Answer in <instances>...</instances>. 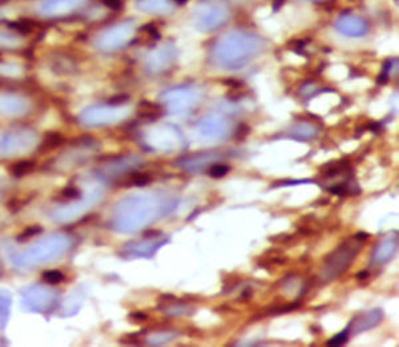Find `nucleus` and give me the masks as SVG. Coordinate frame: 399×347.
I'll use <instances>...</instances> for the list:
<instances>
[{
	"label": "nucleus",
	"mask_w": 399,
	"mask_h": 347,
	"mask_svg": "<svg viewBox=\"0 0 399 347\" xmlns=\"http://www.w3.org/2000/svg\"><path fill=\"white\" fill-rule=\"evenodd\" d=\"M61 142H63V137H61L59 133H48V135L44 137V140H43L42 148L44 149V151H51V149L58 148Z\"/></svg>",
	"instance_id": "bb28decb"
},
{
	"label": "nucleus",
	"mask_w": 399,
	"mask_h": 347,
	"mask_svg": "<svg viewBox=\"0 0 399 347\" xmlns=\"http://www.w3.org/2000/svg\"><path fill=\"white\" fill-rule=\"evenodd\" d=\"M289 135L297 140H313L318 136V128L312 122L302 121L292 126Z\"/></svg>",
	"instance_id": "4be33fe9"
},
{
	"label": "nucleus",
	"mask_w": 399,
	"mask_h": 347,
	"mask_svg": "<svg viewBox=\"0 0 399 347\" xmlns=\"http://www.w3.org/2000/svg\"><path fill=\"white\" fill-rule=\"evenodd\" d=\"M104 4H105L108 8L119 10L120 7H121V0H104Z\"/></svg>",
	"instance_id": "e433bc0d"
},
{
	"label": "nucleus",
	"mask_w": 399,
	"mask_h": 347,
	"mask_svg": "<svg viewBox=\"0 0 399 347\" xmlns=\"http://www.w3.org/2000/svg\"><path fill=\"white\" fill-rule=\"evenodd\" d=\"M145 140L156 151L171 152L180 148L183 145L184 137L176 126L164 125L149 131L145 136Z\"/></svg>",
	"instance_id": "1a4fd4ad"
},
{
	"label": "nucleus",
	"mask_w": 399,
	"mask_h": 347,
	"mask_svg": "<svg viewBox=\"0 0 399 347\" xmlns=\"http://www.w3.org/2000/svg\"><path fill=\"white\" fill-rule=\"evenodd\" d=\"M229 17L228 7L220 0H203L194 8L193 23L201 32H213L221 28Z\"/></svg>",
	"instance_id": "39448f33"
},
{
	"label": "nucleus",
	"mask_w": 399,
	"mask_h": 347,
	"mask_svg": "<svg viewBox=\"0 0 399 347\" xmlns=\"http://www.w3.org/2000/svg\"><path fill=\"white\" fill-rule=\"evenodd\" d=\"M228 172L229 167L224 164H216L209 168V174L213 178H221V177H224L225 174H228Z\"/></svg>",
	"instance_id": "c85d7f7f"
},
{
	"label": "nucleus",
	"mask_w": 399,
	"mask_h": 347,
	"mask_svg": "<svg viewBox=\"0 0 399 347\" xmlns=\"http://www.w3.org/2000/svg\"><path fill=\"white\" fill-rule=\"evenodd\" d=\"M43 278L49 285H58V283H60L61 281L64 280V276L59 270H47V271L43 273Z\"/></svg>",
	"instance_id": "cd10ccee"
},
{
	"label": "nucleus",
	"mask_w": 399,
	"mask_h": 347,
	"mask_svg": "<svg viewBox=\"0 0 399 347\" xmlns=\"http://www.w3.org/2000/svg\"><path fill=\"white\" fill-rule=\"evenodd\" d=\"M383 319V312L380 308H371L367 312H362L351 319L348 326L349 335H357L359 333L370 330L378 326Z\"/></svg>",
	"instance_id": "dca6fc26"
},
{
	"label": "nucleus",
	"mask_w": 399,
	"mask_h": 347,
	"mask_svg": "<svg viewBox=\"0 0 399 347\" xmlns=\"http://www.w3.org/2000/svg\"><path fill=\"white\" fill-rule=\"evenodd\" d=\"M348 339H349V333L348 330H344L342 331V333H339V334L335 335L334 338H332V339L328 342V344H330V346H341V344L346 343Z\"/></svg>",
	"instance_id": "2f4dec72"
},
{
	"label": "nucleus",
	"mask_w": 399,
	"mask_h": 347,
	"mask_svg": "<svg viewBox=\"0 0 399 347\" xmlns=\"http://www.w3.org/2000/svg\"><path fill=\"white\" fill-rule=\"evenodd\" d=\"M176 58V48L173 44H165L152 52L147 60V68L151 74H158L165 71L173 63Z\"/></svg>",
	"instance_id": "a211bd4d"
},
{
	"label": "nucleus",
	"mask_w": 399,
	"mask_h": 347,
	"mask_svg": "<svg viewBox=\"0 0 399 347\" xmlns=\"http://www.w3.org/2000/svg\"><path fill=\"white\" fill-rule=\"evenodd\" d=\"M369 235L366 233H358L357 235L349 238L343 244L339 245L333 253L329 254L319 274L322 282H332L341 277L353 264L357 254L364 246V240Z\"/></svg>",
	"instance_id": "7ed1b4c3"
},
{
	"label": "nucleus",
	"mask_w": 399,
	"mask_h": 347,
	"mask_svg": "<svg viewBox=\"0 0 399 347\" xmlns=\"http://www.w3.org/2000/svg\"><path fill=\"white\" fill-rule=\"evenodd\" d=\"M56 301L55 291L43 286H31L23 291V302L35 312H47Z\"/></svg>",
	"instance_id": "ddd939ff"
},
{
	"label": "nucleus",
	"mask_w": 399,
	"mask_h": 347,
	"mask_svg": "<svg viewBox=\"0 0 399 347\" xmlns=\"http://www.w3.org/2000/svg\"><path fill=\"white\" fill-rule=\"evenodd\" d=\"M80 197V190L76 189V188H65L64 190H61L60 198L63 201H74V199L79 198Z\"/></svg>",
	"instance_id": "c756f323"
},
{
	"label": "nucleus",
	"mask_w": 399,
	"mask_h": 347,
	"mask_svg": "<svg viewBox=\"0 0 399 347\" xmlns=\"http://www.w3.org/2000/svg\"><path fill=\"white\" fill-rule=\"evenodd\" d=\"M335 29L348 38H362L369 32V23L358 15H341L335 22Z\"/></svg>",
	"instance_id": "2eb2a0df"
},
{
	"label": "nucleus",
	"mask_w": 399,
	"mask_h": 347,
	"mask_svg": "<svg viewBox=\"0 0 399 347\" xmlns=\"http://www.w3.org/2000/svg\"><path fill=\"white\" fill-rule=\"evenodd\" d=\"M101 197V190L96 189L92 193H89V196L87 198L80 199V201H75V204H69L67 206H61L59 209H55L52 212V218L58 222H68L83 214L84 212L89 210L95 204L97 203Z\"/></svg>",
	"instance_id": "9b49d317"
},
{
	"label": "nucleus",
	"mask_w": 399,
	"mask_h": 347,
	"mask_svg": "<svg viewBox=\"0 0 399 347\" xmlns=\"http://www.w3.org/2000/svg\"><path fill=\"white\" fill-rule=\"evenodd\" d=\"M285 3V0H274V4H273V10L274 11H278L282 7V4Z\"/></svg>",
	"instance_id": "4c0bfd02"
},
{
	"label": "nucleus",
	"mask_w": 399,
	"mask_h": 347,
	"mask_svg": "<svg viewBox=\"0 0 399 347\" xmlns=\"http://www.w3.org/2000/svg\"><path fill=\"white\" fill-rule=\"evenodd\" d=\"M173 2L177 4H184V3H187L188 0H173Z\"/></svg>",
	"instance_id": "58836bf2"
},
{
	"label": "nucleus",
	"mask_w": 399,
	"mask_h": 347,
	"mask_svg": "<svg viewBox=\"0 0 399 347\" xmlns=\"http://www.w3.org/2000/svg\"><path fill=\"white\" fill-rule=\"evenodd\" d=\"M27 101L15 95H0V113L7 116L22 115L27 111Z\"/></svg>",
	"instance_id": "412c9836"
},
{
	"label": "nucleus",
	"mask_w": 399,
	"mask_h": 347,
	"mask_svg": "<svg viewBox=\"0 0 399 347\" xmlns=\"http://www.w3.org/2000/svg\"><path fill=\"white\" fill-rule=\"evenodd\" d=\"M69 246H71V241L65 235H49L43 238L42 241L36 242L26 251L20 253L15 258V264L17 266H32V265L49 262L61 257V254H64Z\"/></svg>",
	"instance_id": "20e7f679"
},
{
	"label": "nucleus",
	"mask_w": 399,
	"mask_h": 347,
	"mask_svg": "<svg viewBox=\"0 0 399 347\" xmlns=\"http://www.w3.org/2000/svg\"><path fill=\"white\" fill-rule=\"evenodd\" d=\"M85 0H44L39 7L40 15L45 17L64 16L80 8Z\"/></svg>",
	"instance_id": "f3484780"
},
{
	"label": "nucleus",
	"mask_w": 399,
	"mask_h": 347,
	"mask_svg": "<svg viewBox=\"0 0 399 347\" xmlns=\"http://www.w3.org/2000/svg\"><path fill=\"white\" fill-rule=\"evenodd\" d=\"M168 241H169L168 238H162L161 235L145 237L142 241L126 244L125 248L122 249L121 254H125L128 257L151 258L153 257L156 251H157L161 246H164Z\"/></svg>",
	"instance_id": "4468645a"
},
{
	"label": "nucleus",
	"mask_w": 399,
	"mask_h": 347,
	"mask_svg": "<svg viewBox=\"0 0 399 347\" xmlns=\"http://www.w3.org/2000/svg\"><path fill=\"white\" fill-rule=\"evenodd\" d=\"M128 113V108L121 105H95L81 112L80 121L81 124L90 128L106 126L124 120Z\"/></svg>",
	"instance_id": "423d86ee"
},
{
	"label": "nucleus",
	"mask_w": 399,
	"mask_h": 347,
	"mask_svg": "<svg viewBox=\"0 0 399 347\" xmlns=\"http://www.w3.org/2000/svg\"><path fill=\"white\" fill-rule=\"evenodd\" d=\"M10 306H11L10 297L0 293V328L4 327V325H6L8 314H10Z\"/></svg>",
	"instance_id": "a878e982"
},
{
	"label": "nucleus",
	"mask_w": 399,
	"mask_h": 347,
	"mask_svg": "<svg viewBox=\"0 0 399 347\" xmlns=\"http://www.w3.org/2000/svg\"><path fill=\"white\" fill-rule=\"evenodd\" d=\"M33 168H35V162H32V161H19V162H16L15 165H12L11 173H12L13 176L22 177L31 173V172L33 171Z\"/></svg>",
	"instance_id": "393cba45"
},
{
	"label": "nucleus",
	"mask_w": 399,
	"mask_h": 347,
	"mask_svg": "<svg viewBox=\"0 0 399 347\" xmlns=\"http://www.w3.org/2000/svg\"><path fill=\"white\" fill-rule=\"evenodd\" d=\"M174 338V334H172V333H161V334H157L155 335V337H152L151 339H149V343L151 344H164L167 343V342L172 341Z\"/></svg>",
	"instance_id": "7c9ffc66"
},
{
	"label": "nucleus",
	"mask_w": 399,
	"mask_h": 347,
	"mask_svg": "<svg viewBox=\"0 0 399 347\" xmlns=\"http://www.w3.org/2000/svg\"><path fill=\"white\" fill-rule=\"evenodd\" d=\"M135 35L133 23L124 22L104 31L97 38V48L103 52H112L128 44Z\"/></svg>",
	"instance_id": "6e6552de"
},
{
	"label": "nucleus",
	"mask_w": 399,
	"mask_h": 347,
	"mask_svg": "<svg viewBox=\"0 0 399 347\" xmlns=\"http://www.w3.org/2000/svg\"><path fill=\"white\" fill-rule=\"evenodd\" d=\"M176 205L177 199L160 193H136L116 204L111 224L120 233H136L171 213Z\"/></svg>",
	"instance_id": "f257e3e1"
},
{
	"label": "nucleus",
	"mask_w": 399,
	"mask_h": 347,
	"mask_svg": "<svg viewBox=\"0 0 399 347\" xmlns=\"http://www.w3.org/2000/svg\"><path fill=\"white\" fill-rule=\"evenodd\" d=\"M145 12L165 13L171 12L172 4L169 0H141L139 4Z\"/></svg>",
	"instance_id": "5701e85b"
},
{
	"label": "nucleus",
	"mask_w": 399,
	"mask_h": 347,
	"mask_svg": "<svg viewBox=\"0 0 399 347\" xmlns=\"http://www.w3.org/2000/svg\"><path fill=\"white\" fill-rule=\"evenodd\" d=\"M197 128L199 137L206 141H220L230 132V121L225 116L209 115L199 120Z\"/></svg>",
	"instance_id": "9d476101"
},
{
	"label": "nucleus",
	"mask_w": 399,
	"mask_h": 347,
	"mask_svg": "<svg viewBox=\"0 0 399 347\" xmlns=\"http://www.w3.org/2000/svg\"><path fill=\"white\" fill-rule=\"evenodd\" d=\"M398 249V235L391 234L380 240L374 248L371 254V262L375 265H383L394 257Z\"/></svg>",
	"instance_id": "aec40b11"
},
{
	"label": "nucleus",
	"mask_w": 399,
	"mask_h": 347,
	"mask_svg": "<svg viewBox=\"0 0 399 347\" xmlns=\"http://www.w3.org/2000/svg\"><path fill=\"white\" fill-rule=\"evenodd\" d=\"M201 94L193 87H176L161 94V101L167 105L169 113L178 115L190 111L198 104Z\"/></svg>",
	"instance_id": "0eeeda50"
},
{
	"label": "nucleus",
	"mask_w": 399,
	"mask_h": 347,
	"mask_svg": "<svg viewBox=\"0 0 399 347\" xmlns=\"http://www.w3.org/2000/svg\"><path fill=\"white\" fill-rule=\"evenodd\" d=\"M162 307H164V310L169 315H185L192 313V307H190V306H188L187 303L184 302H178V301L174 299V297H172L171 301L165 303Z\"/></svg>",
	"instance_id": "b1692460"
},
{
	"label": "nucleus",
	"mask_w": 399,
	"mask_h": 347,
	"mask_svg": "<svg viewBox=\"0 0 399 347\" xmlns=\"http://www.w3.org/2000/svg\"><path fill=\"white\" fill-rule=\"evenodd\" d=\"M147 105H148V106H144V105H142V104H141V105H140V109H142L141 115L148 116V117H151V116H157L158 113H160V109H158V108L156 105H153V104H148V103H147Z\"/></svg>",
	"instance_id": "473e14b6"
},
{
	"label": "nucleus",
	"mask_w": 399,
	"mask_h": 347,
	"mask_svg": "<svg viewBox=\"0 0 399 347\" xmlns=\"http://www.w3.org/2000/svg\"><path fill=\"white\" fill-rule=\"evenodd\" d=\"M36 135L31 131H16L4 136L0 141V152L3 154H19L29 151L35 145Z\"/></svg>",
	"instance_id": "f8f14e48"
},
{
	"label": "nucleus",
	"mask_w": 399,
	"mask_h": 347,
	"mask_svg": "<svg viewBox=\"0 0 399 347\" xmlns=\"http://www.w3.org/2000/svg\"><path fill=\"white\" fill-rule=\"evenodd\" d=\"M220 160V154L216 152H204V153H197L189 157H185L177 162L181 169H185L188 172H201L205 171L206 168L212 167L213 162Z\"/></svg>",
	"instance_id": "6ab92c4d"
},
{
	"label": "nucleus",
	"mask_w": 399,
	"mask_h": 347,
	"mask_svg": "<svg viewBox=\"0 0 399 347\" xmlns=\"http://www.w3.org/2000/svg\"><path fill=\"white\" fill-rule=\"evenodd\" d=\"M40 231H42V228H40V226H29V228H27L26 230L23 231L20 238H29V237H32L33 234H36V233H40Z\"/></svg>",
	"instance_id": "c9c22d12"
},
{
	"label": "nucleus",
	"mask_w": 399,
	"mask_h": 347,
	"mask_svg": "<svg viewBox=\"0 0 399 347\" xmlns=\"http://www.w3.org/2000/svg\"><path fill=\"white\" fill-rule=\"evenodd\" d=\"M17 39L13 38L10 35H3L0 33V45H6V47H12V45H16Z\"/></svg>",
	"instance_id": "f704fd0d"
},
{
	"label": "nucleus",
	"mask_w": 399,
	"mask_h": 347,
	"mask_svg": "<svg viewBox=\"0 0 399 347\" xmlns=\"http://www.w3.org/2000/svg\"><path fill=\"white\" fill-rule=\"evenodd\" d=\"M390 68H391V61H385V64H383V71L380 72L379 77H378V83L379 84L387 83V79H389V74H390Z\"/></svg>",
	"instance_id": "72a5a7b5"
},
{
	"label": "nucleus",
	"mask_w": 399,
	"mask_h": 347,
	"mask_svg": "<svg viewBox=\"0 0 399 347\" xmlns=\"http://www.w3.org/2000/svg\"><path fill=\"white\" fill-rule=\"evenodd\" d=\"M265 48V40L256 33L246 31H233L220 39L213 51L219 67L235 71L245 67Z\"/></svg>",
	"instance_id": "f03ea898"
}]
</instances>
